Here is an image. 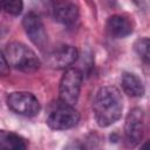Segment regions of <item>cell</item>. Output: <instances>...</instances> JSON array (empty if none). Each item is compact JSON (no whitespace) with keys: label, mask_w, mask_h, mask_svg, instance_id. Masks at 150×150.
<instances>
[{"label":"cell","mask_w":150,"mask_h":150,"mask_svg":"<svg viewBox=\"0 0 150 150\" xmlns=\"http://www.w3.org/2000/svg\"><path fill=\"white\" fill-rule=\"evenodd\" d=\"M0 8H1V5H0Z\"/></svg>","instance_id":"obj_16"},{"label":"cell","mask_w":150,"mask_h":150,"mask_svg":"<svg viewBox=\"0 0 150 150\" xmlns=\"http://www.w3.org/2000/svg\"><path fill=\"white\" fill-rule=\"evenodd\" d=\"M79 56V52L73 46H61L47 55V63L54 69H66L71 66Z\"/></svg>","instance_id":"obj_8"},{"label":"cell","mask_w":150,"mask_h":150,"mask_svg":"<svg viewBox=\"0 0 150 150\" xmlns=\"http://www.w3.org/2000/svg\"><path fill=\"white\" fill-rule=\"evenodd\" d=\"M94 116L97 124L102 128L114 124L122 115L123 98L121 91L114 86L101 87L93 103Z\"/></svg>","instance_id":"obj_1"},{"label":"cell","mask_w":150,"mask_h":150,"mask_svg":"<svg viewBox=\"0 0 150 150\" xmlns=\"http://www.w3.org/2000/svg\"><path fill=\"white\" fill-rule=\"evenodd\" d=\"M22 26L29 40L36 47L43 49L48 42V36L45 29V25L40 16L34 12H29L28 14L25 15L22 20Z\"/></svg>","instance_id":"obj_6"},{"label":"cell","mask_w":150,"mask_h":150,"mask_svg":"<svg viewBox=\"0 0 150 150\" xmlns=\"http://www.w3.org/2000/svg\"><path fill=\"white\" fill-rule=\"evenodd\" d=\"M0 5L7 13L12 15H19L23 8L22 0H0Z\"/></svg>","instance_id":"obj_13"},{"label":"cell","mask_w":150,"mask_h":150,"mask_svg":"<svg viewBox=\"0 0 150 150\" xmlns=\"http://www.w3.org/2000/svg\"><path fill=\"white\" fill-rule=\"evenodd\" d=\"M27 144L26 141L11 131L0 130V149L4 150H22L26 149Z\"/></svg>","instance_id":"obj_12"},{"label":"cell","mask_w":150,"mask_h":150,"mask_svg":"<svg viewBox=\"0 0 150 150\" xmlns=\"http://www.w3.org/2000/svg\"><path fill=\"white\" fill-rule=\"evenodd\" d=\"M131 21L123 15H112L107 21V30L110 36L115 39H121L130 35L132 33Z\"/></svg>","instance_id":"obj_10"},{"label":"cell","mask_w":150,"mask_h":150,"mask_svg":"<svg viewBox=\"0 0 150 150\" xmlns=\"http://www.w3.org/2000/svg\"><path fill=\"white\" fill-rule=\"evenodd\" d=\"M53 16L59 23L73 26L79 19V8L69 0H60L53 6Z\"/></svg>","instance_id":"obj_9"},{"label":"cell","mask_w":150,"mask_h":150,"mask_svg":"<svg viewBox=\"0 0 150 150\" xmlns=\"http://www.w3.org/2000/svg\"><path fill=\"white\" fill-rule=\"evenodd\" d=\"M82 79V71L77 68H68L63 73L59 86V100L62 104L74 105L77 102Z\"/></svg>","instance_id":"obj_3"},{"label":"cell","mask_w":150,"mask_h":150,"mask_svg":"<svg viewBox=\"0 0 150 150\" xmlns=\"http://www.w3.org/2000/svg\"><path fill=\"white\" fill-rule=\"evenodd\" d=\"M7 104L11 110L14 112L32 117L39 114L41 107L39 100L28 91H14L11 93L7 97Z\"/></svg>","instance_id":"obj_4"},{"label":"cell","mask_w":150,"mask_h":150,"mask_svg":"<svg viewBox=\"0 0 150 150\" xmlns=\"http://www.w3.org/2000/svg\"><path fill=\"white\" fill-rule=\"evenodd\" d=\"M121 84L124 93L131 97H141L145 91L141 79L132 73H123L121 77Z\"/></svg>","instance_id":"obj_11"},{"label":"cell","mask_w":150,"mask_h":150,"mask_svg":"<svg viewBox=\"0 0 150 150\" xmlns=\"http://www.w3.org/2000/svg\"><path fill=\"white\" fill-rule=\"evenodd\" d=\"M5 57L8 66L25 73H34L40 68V60L36 54L22 42H11L6 47Z\"/></svg>","instance_id":"obj_2"},{"label":"cell","mask_w":150,"mask_h":150,"mask_svg":"<svg viewBox=\"0 0 150 150\" xmlns=\"http://www.w3.org/2000/svg\"><path fill=\"white\" fill-rule=\"evenodd\" d=\"M149 47H150V42L148 38H142L138 39L135 43V50L137 52V54L139 55V57L145 62L149 63Z\"/></svg>","instance_id":"obj_14"},{"label":"cell","mask_w":150,"mask_h":150,"mask_svg":"<svg viewBox=\"0 0 150 150\" xmlns=\"http://www.w3.org/2000/svg\"><path fill=\"white\" fill-rule=\"evenodd\" d=\"M80 121V114L74 105L62 104L54 109L47 117V124L54 130H67L74 128Z\"/></svg>","instance_id":"obj_5"},{"label":"cell","mask_w":150,"mask_h":150,"mask_svg":"<svg viewBox=\"0 0 150 150\" xmlns=\"http://www.w3.org/2000/svg\"><path fill=\"white\" fill-rule=\"evenodd\" d=\"M144 131V114L141 108H134L129 111L125 124H124V134L127 142L135 146L137 145L143 137Z\"/></svg>","instance_id":"obj_7"},{"label":"cell","mask_w":150,"mask_h":150,"mask_svg":"<svg viewBox=\"0 0 150 150\" xmlns=\"http://www.w3.org/2000/svg\"><path fill=\"white\" fill-rule=\"evenodd\" d=\"M9 73V66L7 63V60L5 55L0 50V76H5Z\"/></svg>","instance_id":"obj_15"}]
</instances>
